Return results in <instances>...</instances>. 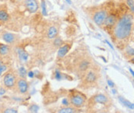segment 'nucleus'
<instances>
[{
  "instance_id": "obj_21",
  "label": "nucleus",
  "mask_w": 134,
  "mask_h": 113,
  "mask_svg": "<svg viewBox=\"0 0 134 113\" xmlns=\"http://www.w3.org/2000/svg\"><path fill=\"white\" fill-rule=\"evenodd\" d=\"M39 106H36V105H32L29 108V112H37L39 111Z\"/></svg>"
},
{
  "instance_id": "obj_34",
  "label": "nucleus",
  "mask_w": 134,
  "mask_h": 113,
  "mask_svg": "<svg viewBox=\"0 0 134 113\" xmlns=\"http://www.w3.org/2000/svg\"><path fill=\"white\" fill-rule=\"evenodd\" d=\"M130 72H131V73H132V75H133V70H132V69H130Z\"/></svg>"
},
{
  "instance_id": "obj_26",
  "label": "nucleus",
  "mask_w": 134,
  "mask_h": 113,
  "mask_svg": "<svg viewBox=\"0 0 134 113\" xmlns=\"http://www.w3.org/2000/svg\"><path fill=\"white\" fill-rule=\"evenodd\" d=\"M6 69H7V67L5 65H0V76L2 74L3 72H5L6 70Z\"/></svg>"
},
{
  "instance_id": "obj_5",
  "label": "nucleus",
  "mask_w": 134,
  "mask_h": 113,
  "mask_svg": "<svg viewBox=\"0 0 134 113\" xmlns=\"http://www.w3.org/2000/svg\"><path fill=\"white\" fill-rule=\"evenodd\" d=\"M71 104L74 106L79 108V107H81L84 105V99L82 96L79 95H74L71 99Z\"/></svg>"
},
{
  "instance_id": "obj_25",
  "label": "nucleus",
  "mask_w": 134,
  "mask_h": 113,
  "mask_svg": "<svg viewBox=\"0 0 134 113\" xmlns=\"http://www.w3.org/2000/svg\"><path fill=\"white\" fill-rule=\"evenodd\" d=\"M126 50H127V52H128V55H130V56H133L134 55V51H133V49L132 48V47H128L127 49H126Z\"/></svg>"
},
{
  "instance_id": "obj_14",
  "label": "nucleus",
  "mask_w": 134,
  "mask_h": 113,
  "mask_svg": "<svg viewBox=\"0 0 134 113\" xmlns=\"http://www.w3.org/2000/svg\"><path fill=\"white\" fill-rule=\"evenodd\" d=\"M97 79V76H96V74L93 72H90L88 73V75L86 76V78H85V80L87 82H89V83H92L94 82L95 80Z\"/></svg>"
},
{
  "instance_id": "obj_28",
  "label": "nucleus",
  "mask_w": 134,
  "mask_h": 113,
  "mask_svg": "<svg viewBox=\"0 0 134 113\" xmlns=\"http://www.w3.org/2000/svg\"><path fill=\"white\" fill-rule=\"evenodd\" d=\"M62 104H63L64 106H68L69 105V102H68V101L67 99H64L62 100Z\"/></svg>"
},
{
  "instance_id": "obj_4",
  "label": "nucleus",
  "mask_w": 134,
  "mask_h": 113,
  "mask_svg": "<svg viewBox=\"0 0 134 113\" xmlns=\"http://www.w3.org/2000/svg\"><path fill=\"white\" fill-rule=\"evenodd\" d=\"M4 84L7 88H12L15 85L16 82V77L12 73H8L4 77Z\"/></svg>"
},
{
  "instance_id": "obj_3",
  "label": "nucleus",
  "mask_w": 134,
  "mask_h": 113,
  "mask_svg": "<svg viewBox=\"0 0 134 113\" xmlns=\"http://www.w3.org/2000/svg\"><path fill=\"white\" fill-rule=\"evenodd\" d=\"M24 5L28 12H29L30 13H35L39 9L38 2H36V0H25Z\"/></svg>"
},
{
  "instance_id": "obj_2",
  "label": "nucleus",
  "mask_w": 134,
  "mask_h": 113,
  "mask_svg": "<svg viewBox=\"0 0 134 113\" xmlns=\"http://www.w3.org/2000/svg\"><path fill=\"white\" fill-rule=\"evenodd\" d=\"M107 16L108 13L106 10H100L94 14L93 20L95 22V24H97L98 26H102L103 25Z\"/></svg>"
},
{
  "instance_id": "obj_17",
  "label": "nucleus",
  "mask_w": 134,
  "mask_h": 113,
  "mask_svg": "<svg viewBox=\"0 0 134 113\" xmlns=\"http://www.w3.org/2000/svg\"><path fill=\"white\" fill-rule=\"evenodd\" d=\"M75 112V110L71 107H65V108H63L58 111V112L60 113H73Z\"/></svg>"
},
{
  "instance_id": "obj_36",
  "label": "nucleus",
  "mask_w": 134,
  "mask_h": 113,
  "mask_svg": "<svg viewBox=\"0 0 134 113\" xmlns=\"http://www.w3.org/2000/svg\"><path fill=\"white\" fill-rule=\"evenodd\" d=\"M17 1H23V0H17Z\"/></svg>"
},
{
  "instance_id": "obj_20",
  "label": "nucleus",
  "mask_w": 134,
  "mask_h": 113,
  "mask_svg": "<svg viewBox=\"0 0 134 113\" xmlns=\"http://www.w3.org/2000/svg\"><path fill=\"white\" fill-rule=\"evenodd\" d=\"M19 74H20V76L21 77H23V78L26 77V75L27 74V70H26V69H25L24 67H20V68L19 69Z\"/></svg>"
},
{
  "instance_id": "obj_31",
  "label": "nucleus",
  "mask_w": 134,
  "mask_h": 113,
  "mask_svg": "<svg viewBox=\"0 0 134 113\" xmlns=\"http://www.w3.org/2000/svg\"><path fill=\"white\" fill-rule=\"evenodd\" d=\"M5 93V90L4 88H0V96L4 95Z\"/></svg>"
},
{
  "instance_id": "obj_9",
  "label": "nucleus",
  "mask_w": 134,
  "mask_h": 113,
  "mask_svg": "<svg viewBox=\"0 0 134 113\" xmlns=\"http://www.w3.org/2000/svg\"><path fill=\"white\" fill-rule=\"evenodd\" d=\"M17 53H18V56L19 58L20 59V61L22 62H27L29 58V55L27 54V52H26L23 49H17Z\"/></svg>"
},
{
  "instance_id": "obj_18",
  "label": "nucleus",
  "mask_w": 134,
  "mask_h": 113,
  "mask_svg": "<svg viewBox=\"0 0 134 113\" xmlns=\"http://www.w3.org/2000/svg\"><path fill=\"white\" fill-rule=\"evenodd\" d=\"M126 4L133 14L134 12V0H126Z\"/></svg>"
},
{
  "instance_id": "obj_10",
  "label": "nucleus",
  "mask_w": 134,
  "mask_h": 113,
  "mask_svg": "<svg viewBox=\"0 0 134 113\" xmlns=\"http://www.w3.org/2000/svg\"><path fill=\"white\" fill-rule=\"evenodd\" d=\"M69 49H70V46H69V45H64V46H61V47L59 49L58 52H57L58 57H60V58H63V57L64 56L68 53V52L69 51Z\"/></svg>"
},
{
  "instance_id": "obj_16",
  "label": "nucleus",
  "mask_w": 134,
  "mask_h": 113,
  "mask_svg": "<svg viewBox=\"0 0 134 113\" xmlns=\"http://www.w3.org/2000/svg\"><path fill=\"white\" fill-rule=\"evenodd\" d=\"M9 52V47L5 45H0V55L5 56Z\"/></svg>"
},
{
  "instance_id": "obj_29",
  "label": "nucleus",
  "mask_w": 134,
  "mask_h": 113,
  "mask_svg": "<svg viewBox=\"0 0 134 113\" xmlns=\"http://www.w3.org/2000/svg\"><path fill=\"white\" fill-rule=\"evenodd\" d=\"M107 82H108V85H109L111 88H113V87H114V83L112 82V81H111V80H108Z\"/></svg>"
},
{
  "instance_id": "obj_33",
  "label": "nucleus",
  "mask_w": 134,
  "mask_h": 113,
  "mask_svg": "<svg viewBox=\"0 0 134 113\" xmlns=\"http://www.w3.org/2000/svg\"><path fill=\"white\" fill-rule=\"evenodd\" d=\"M65 1H66V2H68L69 4H71V0H65Z\"/></svg>"
},
{
  "instance_id": "obj_1",
  "label": "nucleus",
  "mask_w": 134,
  "mask_h": 113,
  "mask_svg": "<svg viewBox=\"0 0 134 113\" xmlns=\"http://www.w3.org/2000/svg\"><path fill=\"white\" fill-rule=\"evenodd\" d=\"M133 14L124 15L119 21H117L114 28V35L118 39H126L133 30Z\"/></svg>"
},
{
  "instance_id": "obj_12",
  "label": "nucleus",
  "mask_w": 134,
  "mask_h": 113,
  "mask_svg": "<svg viewBox=\"0 0 134 113\" xmlns=\"http://www.w3.org/2000/svg\"><path fill=\"white\" fill-rule=\"evenodd\" d=\"M9 16L8 12L4 9H0V24L7 22Z\"/></svg>"
},
{
  "instance_id": "obj_15",
  "label": "nucleus",
  "mask_w": 134,
  "mask_h": 113,
  "mask_svg": "<svg viewBox=\"0 0 134 113\" xmlns=\"http://www.w3.org/2000/svg\"><path fill=\"white\" fill-rule=\"evenodd\" d=\"M119 100L121 103H123L125 106H126L127 108L130 109H134V106L133 103H131L130 102H129L128 100L125 99L123 97H119Z\"/></svg>"
},
{
  "instance_id": "obj_27",
  "label": "nucleus",
  "mask_w": 134,
  "mask_h": 113,
  "mask_svg": "<svg viewBox=\"0 0 134 113\" xmlns=\"http://www.w3.org/2000/svg\"><path fill=\"white\" fill-rule=\"evenodd\" d=\"M4 112L5 113H17L18 112L16 111V110H15V109H6Z\"/></svg>"
},
{
  "instance_id": "obj_19",
  "label": "nucleus",
  "mask_w": 134,
  "mask_h": 113,
  "mask_svg": "<svg viewBox=\"0 0 134 113\" xmlns=\"http://www.w3.org/2000/svg\"><path fill=\"white\" fill-rule=\"evenodd\" d=\"M88 65H89L88 62H87V61H82V62H81L79 69H80L81 70H85V69H88Z\"/></svg>"
},
{
  "instance_id": "obj_30",
  "label": "nucleus",
  "mask_w": 134,
  "mask_h": 113,
  "mask_svg": "<svg viewBox=\"0 0 134 113\" xmlns=\"http://www.w3.org/2000/svg\"><path fill=\"white\" fill-rule=\"evenodd\" d=\"M28 76H29V78H33V77H34V73H33V72H28Z\"/></svg>"
},
{
  "instance_id": "obj_13",
  "label": "nucleus",
  "mask_w": 134,
  "mask_h": 113,
  "mask_svg": "<svg viewBox=\"0 0 134 113\" xmlns=\"http://www.w3.org/2000/svg\"><path fill=\"white\" fill-rule=\"evenodd\" d=\"M58 34V30L55 26H51V28L48 29V32H47V36L49 39H54Z\"/></svg>"
},
{
  "instance_id": "obj_24",
  "label": "nucleus",
  "mask_w": 134,
  "mask_h": 113,
  "mask_svg": "<svg viewBox=\"0 0 134 113\" xmlns=\"http://www.w3.org/2000/svg\"><path fill=\"white\" fill-rule=\"evenodd\" d=\"M55 79L57 80H60L62 79V75H61V73L59 71L56 72V73H55Z\"/></svg>"
},
{
  "instance_id": "obj_23",
  "label": "nucleus",
  "mask_w": 134,
  "mask_h": 113,
  "mask_svg": "<svg viewBox=\"0 0 134 113\" xmlns=\"http://www.w3.org/2000/svg\"><path fill=\"white\" fill-rule=\"evenodd\" d=\"M62 40H61V39H60V38H57L55 40H54V45L57 46V47H59V46H60L61 45H62Z\"/></svg>"
},
{
  "instance_id": "obj_7",
  "label": "nucleus",
  "mask_w": 134,
  "mask_h": 113,
  "mask_svg": "<svg viewBox=\"0 0 134 113\" xmlns=\"http://www.w3.org/2000/svg\"><path fill=\"white\" fill-rule=\"evenodd\" d=\"M17 85H18V88H19V91L20 92V93L24 94L27 92L28 90V83L26 80H24V79L19 80Z\"/></svg>"
},
{
  "instance_id": "obj_8",
  "label": "nucleus",
  "mask_w": 134,
  "mask_h": 113,
  "mask_svg": "<svg viewBox=\"0 0 134 113\" xmlns=\"http://www.w3.org/2000/svg\"><path fill=\"white\" fill-rule=\"evenodd\" d=\"M94 100L95 102H97L99 104H106L108 101L107 97L102 94H99V95H95L94 97Z\"/></svg>"
},
{
  "instance_id": "obj_32",
  "label": "nucleus",
  "mask_w": 134,
  "mask_h": 113,
  "mask_svg": "<svg viewBox=\"0 0 134 113\" xmlns=\"http://www.w3.org/2000/svg\"><path fill=\"white\" fill-rule=\"evenodd\" d=\"M106 42L108 45V46H110V47H111V48L112 49V45H111V44H110V43H109V42H108V41H106Z\"/></svg>"
},
{
  "instance_id": "obj_35",
  "label": "nucleus",
  "mask_w": 134,
  "mask_h": 113,
  "mask_svg": "<svg viewBox=\"0 0 134 113\" xmlns=\"http://www.w3.org/2000/svg\"><path fill=\"white\" fill-rule=\"evenodd\" d=\"M2 65V63H1V61H0V65Z\"/></svg>"
},
{
  "instance_id": "obj_22",
  "label": "nucleus",
  "mask_w": 134,
  "mask_h": 113,
  "mask_svg": "<svg viewBox=\"0 0 134 113\" xmlns=\"http://www.w3.org/2000/svg\"><path fill=\"white\" fill-rule=\"evenodd\" d=\"M41 6H42V12L44 16H47V8H46V4L44 0H41Z\"/></svg>"
},
{
  "instance_id": "obj_11",
  "label": "nucleus",
  "mask_w": 134,
  "mask_h": 113,
  "mask_svg": "<svg viewBox=\"0 0 134 113\" xmlns=\"http://www.w3.org/2000/svg\"><path fill=\"white\" fill-rule=\"evenodd\" d=\"M2 39L5 42H8V43H12L13 42L14 39H15V37L13 35V34L10 33V32H5L2 35Z\"/></svg>"
},
{
  "instance_id": "obj_6",
  "label": "nucleus",
  "mask_w": 134,
  "mask_h": 113,
  "mask_svg": "<svg viewBox=\"0 0 134 113\" xmlns=\"http://www.w3.org/2000/svg\"><path fill=\"white\" fill-rule=\"evenodd\" d=\"M117 22V18L115 15H109V16H107L105 22H104V25L106 26V27H108V28H112L113 26H115V25L116 24Z\"/></svg>"
}]
</instances>
